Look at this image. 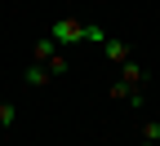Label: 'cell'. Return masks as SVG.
I'll return each instance as SVG.
<instances>
[{"label": "cell", "instance_id": "cell-1", "mask_svg": "<svg viewBox=\"0 0 160 146\" xmlns=\"http://www.w3.org/2000/svg\"><path fill=\"white\" fill-rule=\"evenodd\" d=\"M45 35L53 40L58 49H62V45H80V40H85V22H80V18H53Z\"/></svg>", "mask_w": 160, "mask_h": 146}, {"label": "cell", "instance_id": "cell-2", "mask_svg": "<svg viewBox=\"0 0 160 146\" xmlns=\"http://www.w3.org/2000/svg\"><path fill=\"white\" fill-rule=\"evenodd\" d=\"M49 80H53V75H49V67H45V62H31V67L22 71V84H27V89H45Z\"/></svg>", "mask_w": 160, "mask_h": 146}, {"label": "cell", "instance_id": "cell-3", "mask_svg": "<svg viewBox=\"0 0 160 146\" xmlns=\"http://www.w3.org/2000/svg\"><path fill=\"white\" fill-rule=\"evenodd\" d=\"M102 53L116 62V67H120V62H129L133 53H129V45H125V40H116V35H107V45H102Z\"/></svg>", "mask_w": 160, "mask_h": 146}, {"label": "cell", "instance_id": "cell-4", "mask_svg": "<svg viewBox=\"0 0 160 146\" xmlns=\"http://www.w3.org/2000/svg\"><path fill=\"white\" fill-rule=\"evenodd\" d=\"M45 67H49V75H53V80H62V75H67V71H71V58H67V53H62V49H58V53H53V58H49V62H45Z\"/></svg>", "mask_w": 160, "mask_h": 146}, {"label": "cell", "instance_id": "cell-5", "mask_svg": "<svg viewBox=\"0 0 160 146\" xmlns=\"http://www.w3.org/2000/svg\"><path fill=\"white\" fill-rule=\"evenodd\" d=\"M120 80H129V84H142V80H147V71L129 58V62H120Z\"/></svg>", "mask_w": 160, "mask_h": 146}, {"label": "cell", "instance_id": "cell-6", "mask_svg": "<svg viewBox=\"0 0 160 146\" xmlns=\"http://www.w3.org/2000/svg\"><path fill=\"white\" fill-rule=\"evenodd\" d=\"M53 53H58V45H53L49 35H40V40H36V62H49Z\"/></svg>", "mask_w": 160, "mask_h": 146}, {"label": "cell", "instance_id": "cell-7", "mask_svg": "<svg viewBox=\"0 0 160 146\" xmlns=\"http://www.w3.org/2000/svg\"><path fill=\"white\" fill-rule=\"evenodd\" d=\"M142 146H160V120H147L142 124Z\"/></svg>", "mask_w": 160, "mask_h": 146}, {"label": "cell", "instance_id": "cell-8", "mask_svg": "<svg viewBox=\"0 0 160 146\" xmlns=\"http://www.w3.org/2000/svg\"><path fill=\"white\" fill-rule=\"evenodd\" d=\"M18 124V106L13 102H0V129H13Z\"/></svg>", "mask_w": 160, "mask_h": 146}, {"label": "cell", "instance_id": "cell-9", "mask_svg": "<svg viewBox=\"0 0 160 146\" xmlns=\"http://www.w3.org/2000/svg\"><path fill=\"white\" fill-rule=\"evenodd\" d=\"M85 40H89V45H98V49H102V45H107V31L98 27V22H85Z\"/></svg>", "mask_w": 160, "mask_h": 146}]
</instances>
